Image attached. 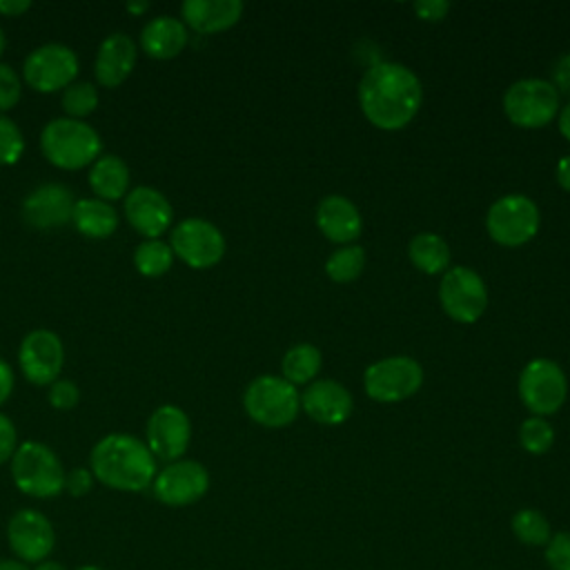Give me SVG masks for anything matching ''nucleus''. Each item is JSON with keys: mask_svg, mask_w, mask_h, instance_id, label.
I'll list each match as a JSON object with an SVG mask.
<instances>
[{"mask_svg": "<svg viewBox=\"0 0 570 570\" xmlns=\"http://www.w3.org/2000/svg\"><path fill=\"white\" fill-rule=\"evenodd\" d=\"M421 102L419 76L399 62H376L358 82L361 111L383 131L403 129L419 114Z\"/></svg>", "mask_w": 570, "mask_h": 570, "instance_id": "obj_1", "label": "nucleus"}, {"mask_svg": "<svg viewBox=\"0 0 570 570\" xmlns=\"http://www.w3.org/2000/svg\"><path fill=\"white\" fill-rule=\"evenodd\" d=\"M89 470L94 479L122 492L145 490L154 483L158 472L156 456L149 452L147 443L122 432L107 434L94 445L89 454Z\"/></svg>", "mask_w": 570, "mask_h": 570, "instance_id": "obj_2", "label": "nucleus"}, {"mask_svg": "<svg viewBox=\"0 0 570 570\" xmlns=\"http://www.w3.org/2000/svg\"><path fill=\"white\" fill-rule=\"evenodd\" d=\"M45 158L60 169H80L100 156L98 131L76 118H53L40 134Z\"/></svg>", "mask_w": 570, "mask_h": 570, "instance_id": "obj_3", "label": "nucleus"}, {"mask_svg": "<svg viewBox=\"0 0 570 570\" xmlns=\"http://www.w3.org/2000/svg\"><path fill=\"white\" fill-rule=\"evenodd\" d=\"M65 470L60 459L40 441H24L11 456V476L20 492L49 499L65 490Z\"/></svg>", "mask_w": 570, "mask_h": 570, "instance_id": "obj_4", "label": "nucleus"}, {"mask_svg": "<svg viewBox=\"0 0 570 570\" xmlns=\"http://www.w3.org/2000/svg\"><path fill=\"white\" fill-rule=\"evenodd\" d=\"M245 412L252 421L265 428H285L289 425L301 407V396L296 385L283 376L263 374L256 376L243 394Z\"/></svg>", "mask_w": 570, "mask_h": 570, "instance_id": "obj_5", "label": "nucleus"}, {"mask_svg": "<svg viewBox=\"0 0 570 570\" xmlns=\"http://www.w3.org/2000/svg\"><path fill=\"white\" fill-rule=\"evenodd\" d=\"M561 96L543 78H521L503 94V114L523 129L546 127L559 114Z\"/></svg>", "mask_w": 570, "mask_h": 570, "instance_id": "obj_6", "label": "nucleus"}, {"mask_svg": "<svg viewBox=\"0 0 570 570\" xmlns=\"http://www.w3.org/2000/svg\"><path fill=\"white\" fill-rule=\"evenodd\" d=\"M539 225V207L523 194H508L497 198L485 214V229L490 238L503 247L525 245L534 238Z\"/></svg>", "mask_w": 570, "mask_h": 570, "instance_id": "obj_7", "label": "nucleus"}, {"mask_svg": "<svg viewBox=\"0 0 570 570\" xmlns=\"http://www.w3.org/2000/svg\"><path fill=\"white\" fill-rule=\"evenodd\" d=\"M519 396L534 416H550L566 403L568 381L559 363L532 358L519 374Z\"/></svg>", "mask_w": 570, "mask_h": 570, "instance_id": "obj_8", "label": "nucleus"}, {"mask_svg": "<svg viewBox=\"0 0 570 570\" xmlns=\"http://www.w3.org/2000/svg\"><path fill=\"white\" fill-rule=\"evenodd\" d=\"M423 367L412 356H387L372 363L363 374L370 399L379 403H399L419 392Z\"/></svg>", "mask_w": 570, "mask_h": 570, "instance_id": "obj_9", "label": "nucleus"}, {"mask_svg": "<svg viewBox=\"0 0 570 570\" xmlns=\"http://www.w3.org/2000/svg\"><path fill=\"white\" fill-rule=\"evenodd\" d=\"M439 301L450 318L459 323H474L488 307V289L474 269L454 265L441 278Z\"/></svg>", "mask_w": 570, "mask_h": 570, "instance_id": "obj_10", "label": "nucleus"}, {"mask_svg": "<svg viewBox=\"0 0 570 570\" xmlns=\"http://www.w3.org/2000/svg\"><path fill=\"white\" fill-rule=\"evenodd\" d=\"M78 73V56L62 42H47L27 53L22 76L36 91L67 89Z\"/></svg>", "mask_w": 570, "mask_h": 570, "instance_id": "obj_11", "label": "nucleus"}, {"mask_svg": "<svg viewBox=\"0 0 570 570\" xmlns=\"http://www.w3.org/2000/svg\"><path fill=\"white\" fill-rule=\"evenodd\" d=\"M169 247L174 256L194 269L214 267L225 254L223 232L205 218H185L171 229Z\"/></svg>", "mask_w": 570, "mask_h": 570, "instance_id": "obj_12", "label": "nucleus"}, {"mask_svg": "<svg viewBox=\"0 0 570 570\" xmlns=\"http://www.w3.org/2000/svg\"><path fill=\"white\" fill-rule=\"evenodd\" d=\"M209 488V472L198 461H171L160 472H156L151 490L154 497L171 508H183L196 503L205 497Z\"/></svg>", "mask_w": 570, "mask_h": 570, "instance_id": "obj_13", "label": "nucleus"}, {"mask_svg": "<svg viewBox=\"0 0 570 570\" xmlns=\"http://www.w3.org/2000/svg\"><path fill=\"white\" fill-rule=\"evenodd\" d=\"M7 539L13 554L22 563H40L49 559L56 543V532L42 512L24 508L9 519Z\"/></svg>", "mask_w": 570, "mask_h": 570, "instance_id": "obj_14", "label": "nucleus"}, {"mask_svg": "<svg viewBox=\"0 0 570 570\" xmlns=\"http://www.w3.org/2000/svg\"><path fill=\"white\" fill-rule=\"evenodd\" d=\"M18 363L27 381L36 385H51L65 363V350L58 334L49 330L29 332L18 347Z\"/></svg>", "mask_w": 570, "mask_h": 570, "instance_id": "obj_15", "label": "nucleus"}, {"mask_svg": "<svg viewBox=\"0 0 570 570\" xmlns=\"http://www.w3.org/2000/svg\"><path fill=\"white\" fill-rule=\"evenodd\" d=\"M191 439L189 416L178 405H160L147 421V448L156 459L178 461Z\"/></svg>", "mask_w": 570, "mask_h": 570, "instance_id": "obj_16", "label": "nucleus"}, {"mask_svg": "<svg viewBox=\"0 0 570 570\" xmlns=\"http://www.w3.org/2000/svg\"><path fill=\"white\" fill-rule=\"evenodd\" d=\"M73 205L76 200L67 185L45 183L24 196L20 214L33 229H53L71 220Z\"/></svg>", "mask_w": 570, "mask_h": 570, "instance_id": "obj_17", "label": "nucleus"}, {"mask_svg": "<svg viewBox=\"0 0 570 570\" xmlns=\"http://www.w3.org/2000/svg\"><path fill=\"white\" fill-rule=\"evenodd\" d=\"M125 216L138 234L158 238L171 225L174 209L163 191L149 185H140L125 196Z\"/></svg>", "mask_w": 570, "mask_h": 570, "instance_id": "obj_18", "label": "nucleus"}, {"mask_svg": "<svg viewBox=\"0 0 570 570\" xmlns=\"http://www.w3.org/2000/svg\"><path fill=\"white\" fill-rule=\"evenodd\" d=\"M301 407L312 421L321 425H338L352 414L354 401L338 381L318 379L312 381L301 394Z\"/></svg>", "mask_w": 570, "mask_h": 570, "instance_id": "obj_19", "label": "nucleus"}, {"mask_svg": "<svg viewBox=\"0 0 570 570\" xmlns=\"http://www.w3.org/2000/svg\"><path fill=\"white\" fill-rule=\"evenodd\" d=\"M316 225L327 240L343 245L356 240L363 229V220L356 205L341 194H330L318 203Z\"/></svg>", "mask_w": 570, "mask_h": 570, "instance_id": "obj_20", "label": "nucleus"}, {"mask_svg": "<svg viewBox=\"0 0 570 570\" xmlns=\"http://www.w3.org/2000/svg\"><path fill=\"white\" fill-rule=\"evenodd\" d=\"M136 42L127 33L116 31L100 42L94 62V73L100 85L118 87L136 67Z\"/></svg>", "mask_w": 570, "mask_h": 570, "instance_id": "obj_21", "label": "nucleus"}, {"mask_svg": "<svg viewBox=\"0 0 570 570\" xmlns=\"http://www.w3.org/2000/svg\"><path fill=\"white\" fill-rule=\"evenodd\" d=\"M185 27L196 33H218L234 27L243 16L240 0H185L180 4Z\"/></svg>", "mask_w": 570, "mask_h": 570, "instance_id": "obj_22", "label": "nucleus"}, {"mask_svg": "<svg viewBox=\"0 0 570 570\" xmlns=\"http://www.w3.org/2000/svg\"><path fill=\"white\" fill-rule=\"evenodd\" d=\"M189 42L187 27L174 16L151 18L140 31V45L149 58L169 60L176 58Z\"/></svg>", "mask_w": 570, "mask_h": 570, "instance_id": "obj_23", "label": "nucleus"}, {"mask_svg": "<svg viewBox=\"0 0 570 570\" xmlns=\"http://www.w3.org/2000/svg\"><path fill=\"white\" fill-rule=\"evenodd\" d=\"M87 180L100 200H118L129 187V169L116 154H102L91 163Z\"/></svg>", "mask_w": 570, "mask_h": 570, "instance_id": "obj_24", "label": "nucleus"}, {"mask_svg": "<svg viewBox=\"0 0 570 570\" xmlns=\"http://www.w3.org/2000/svg\"><path fill=\"white\" fill-rule=\"evenodd\" d=\"M73 227L89 238H107L118 227L116 209L100 198H80L73 205L71 214Z\"/></svg>", "mask_w": 570, "mask_h": 570, "instance_id": "obj_25", "label": "nucleus"}, {"mask_svg": "<svg viewBox=\"0 0 570 570\" xmlns=\"http://www.w3.org/2000/svg\"><path fill=\"white\" fill-rule=\"evenodd\" d=\"M407 256L419 272L445 274L450 269V245L445 238L432 232H421L412 236L407 245Z\"/></svg>", "mask_w": 570, "mask_h": 570, "instance_id": "obj_26", "label": "nucleus"}, {"mask_svg": "<svg viewBox=\"0 0 570 570\" xmlns=\"http://www.w3.org/2000/svg\"><path fill=\"white\" fill-rule=\"evenodd\" d=\"M321 363H323V356L316 345L298 343V345L289 347L283 356V363H281L283 379L289 381L292 385L309 383L318 374Z\"/></svg>", "mask_w": 570, "mask_h": 570, "instance_id": "obj_27", "label": "nucleus"}, {"mask_svg": "<svg viewBox=\"0 0 570 570\" xmlns=\"http://www.w3.org/2000/svg\"><path fill=\"white\" fill-rule=\"evenodd\" d=\"M510 528H512V534L521 543L532 546V548H543L550 541V537H552L550 521L537 508H521V510H517L512 514V519H510Z\"/></svg>", "mask_w": 570, "mask_h": 570, "instance_id": "obj_28", "label": "nucleus"}, {"mask_svg": "<svg viewBox=\"0 0 570 570\" xmlns=\"http://www.w3.org/2000/svg\"><path fill=\"white\" fill-rule=\"evenodd\" d=\"M171 263H174V249L160 238H147L134 252L136 269L149 278H156L169 272Z\"/></svg>", "mask_w": 570, "mask_h": 570, "instance_id": "obj_29", "label": "nucleus"}, {"mask_svg": "<svg viewBox=\"0 0 570 570\" xmlns=\"http://www.w3.org/2000/svg\"><path fill=\"white\" fill-rule=\"evenodd\" d=\"M365 267V249L358 245H343L325 261V274L334 283H350L361 276Z\"/></svg>", "mask_w": 570, "mask_h": 570, "instance_id": "obj_30", "label": "nucleus"}, {"mask_svg": "<svg viewBox=\"0 0 570 570\" xmlns=\"http://www.w3.org/2000/svg\"><path fill=\"white\" fill-rule=\"evenodd\" d=\"M519 443L530 454H546L554 443V430L543 416H530L519 428Z\"/></svg>", "mask_w": 570, "mask_h": 570, "instance_id": "obj_31", "label": "nucleus"}, {"mask_svg": "<svg viewBox=\"0 0 570 570\" xmlns=\"http://www.w3.org/2000/svg\"><path fill=\"white\" fill-rule=\"evenodd\" d=\"M98 107V91L91 82H71L67 89H62V109L67 111V118L80 120L82 116H89Z\"/></svg>", "mask_w": 570, "mask_h": 570, "instance_id": "obj_32", "label": "nucleus"}, {"mask_svg": "<svg viewBox=\"0 0 570 570\" xmlns=\"http://www.w3.org/2000/svg\"><path fill=\"white\" fill-rule=\"evenodd\" d=\"M24 149V138L18 125L0 114V165H13L20 160Z\"/></svg>", "mask_w": 570, "mask_h": 570, "instance_id": "obj_33", "label": "nucleus"}, {"mask_svg": "<svg viewBox=\"0 0 570 570\" xmlns=\"http://www.w3.org/2000/svg\"><path fill=\"white\" fill-rule=\"evenodd\" d=\"M543 548V557L550 570H570V532L552 534Z\"/></svg>", "mask_w": 570, "mask_h": 570, "instance_id": "obj_34", "label": "nucleus"}, {"mask_svg": "<svg viewBox=\"0 0 570 570\" xmlns=\"http://www.w3.org/2000/svg\"><path fill=\"white\" fill-rule=\"evenodd\" d=\"M20 78L13 67L0 62V114L16 107V102L20 100Z\"/></svg>", "mask_w": 570, "mask_h": 570, "instance_id": "obj_35", "label": "nucleus"}, {"mask_svg": "<svg viewBox=\"0 0 570 570\" xmlns=\"http://www.w3.org/2000/svg\"><path fill=\"white\" fill-rule=\"evenodd\" d=\"M47 399H49V403H51L56 410H71V407L78 403L80 392H78V385H76L73 381L56 379V381L49 385Z\"/></svg>", "mask_w": 570, "mask_h": 570, "instance_id": "obj_36", "label": "nucleus"}, {"mask_svg": "<svg viewBox=\"0 0 570 570\" xmlns=\"http://www.w3.org/2000/svg\"><path fill=\"white\" fill-rule=\"evenodd\" d=\"M94 488V474L89 468H73L65 474V490L71 497H85Z\"/></svg>", "mask_w": 570, "mask_h": 570, "instance_id": "obj_37", "label": "nucleus"}, {"mask_svg": "<svg viewBox=\"0 0 570 570\" xmlns=\"http://www.w3.org/2000/svg\"><path fill=\"white\" fill-rule=\"evenodd\" d=\"M550 85L557 89L559 96H570V51L561 53L550 69Z\"/></svg>", "mask_w": 570, "mask_h": 570, "instance_id": "obj_38", "label": "nucleus"}, {"mask_svg": "<svg viewBox=\"0 0 570 570\" xmlns=\"http://www.w3.org/2000/svg\"><path fill=\"white\" fill-rule=\"evenodd\" d=\"M18 448V434L9 416L0 414V463L11 461L13 452Z\"/></svg>", "mask_w": 570, "mask_h": 570, "instance_id": "obj_39", "label": "nucleus"}, {"mask_svg": "<svg viewBox=\"0 0 570 570\" xmlns=\"http://www.w3.org/2000/svg\"><path fill=\"white\" fill-rule=\"evenodd\" d=\"M414 13L421 18V20H428V22H439L448 16L450 11V2L445 0H419L412 4Z\"/></svg>", "mask_w": 570, "mask_h": 570, "instance_id": "obj_40", "label": "nucleus"}, {"mask_svg": "<svg viewBox=\"0 0 570 570\" xmlns=\"http://www.w3.org/2000/svg\"><path fill=\"white\" fill-rule=\"evenodd\" d=\"M13 390V372L4 358H0V405L9 399Z\"/></svg>", "mask_w": 570, "mask_h": 570, "instance_id": "obj_41", "label": "nucleus"}, {"mask_svg": "<svg viewBox=\"0 0 570 570\" xmlns=\"http://www.w3.org/2000/svg\"><path fill=\"white\" fill-rule=\"evenodd\" d=\"M29 7H31L29 0H0V16L18 18V16L24 13Z\"/></svg>", "mask_w": 570, "mask_h": 570, "instance_id": "obj_42", "label": "nucleus"}, {"mask_svg": "<svg viewBox=\"0 0 570 570\" xmlns=\"http://www.w3.org/2000/svg\"><path fill=\"white\" fill-rule=\"evenodd\" d=\"M554 174H557V183H559L566 191H570V154L559 158Z\"/></svg>", "mask_w": 570, "mask_h": 570, "instance_id": "obj_43", "label": "nucleus"}, {"mask_svg": "<svg viewBox=\"0 0 570 570\" xmlns=\"http://www.w3.org/2000/svg\"><path fill=\"white\" fill-rule=\"evenodd\" d=\"M559 131L570 142V102L559 111Z\"/></svg>", "mask_w": 570, "mask_h": 570, "instance_id": "obj_44", "label": "nucleus"}, {"mask_svg": "<svg viewBox=\"0 0 570 570\" xmlns=\"http://www.w3.org/2000/svg\"><path fill=\"white\" fill-rule=\"evenodd\" d=\"M0 570H29V568H27V563L16 561V559H2Z\"/></svg>", "mask_w": 570, "mask_h": 570, "instance_id": "obj_45", "label": "nucleus"}, {"mask_svg": "<svg viewBox=\"0 0 570 570\" xmlns=\"http://www.w3.org/2000/svg\"><path fill=\"white\" fill-rule=\"evenodd\" d=\"M33 570H65V566H62V563H58V561L45 559V561L36 563V566H33Z\"/></svg>", "mask_w": 570, "mask_h": 570, "instance_id": "obj_46", "label": "nucleus"}, {"mask_svg": "<svg viewBox=\"0 0 570 570\" xmlns=\"http://www.w3.org/2000/svg\"><path fill=\"white\" fill-rule=\"evenodd\" d=\"M125 9H127L129 13H145V11L149 9V2H127Z\"/></svg>", "mask_w": 570, "mask_h": 570, "instance_id": "obj_47", "label": "nucleus"}, {"mask_svg": "<svg viewBox=\"0 0 570 570\" xmlns=\"http://www.w3.org/2000/svg\"><path fill=\"white\" fill-rule=\"evenodd\" d=\"M76 570H105V568H100V566H80Z\"/></svg>", "mask_w": 570, "mask_h": 570, "instance_id": "obj_48", "label": "nucleus"}, {"mask_svg": "<svg viewBox=\"0 0 570 570\" xmlns=\"http://www.w3.org/2000/svg\"><path fill=\"white\" fill-rule=\"evenodd\" d=\"M4 51V33H2V27H0V53Z\"/></svg>", "mask_w": 570, "mask_h": 570, "instance_id": "obj_49", "label": "nucleus"}]
</instances>
